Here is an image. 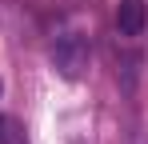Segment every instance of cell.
<instances>
[{"instance_id":"6da1fadb","label":"cell","mask_w":148,"mask_h":144,"mask_svg":"<svg viewBox=\"0 0 148 144\" xmlns=\"http://www.w3.org/2000/svg\"><path fill=\"white\" fill-rule=\"evenodd\" d=\"M88 60H92V44H88L84 32H64L52 44V64L64 80H80L88 72Z\"/></svg>"},{"instance_id":"3957f363","label":"cell","mask_w":148,"mask_h":144,"mask_svg":"<svg viewBox=\"0 0 148 144\" xmlns=\"http://www.w3.org/2000/svg\"><path fill=\"white\" fill-rule=\"evenodd\" d=\"M0 144H28V136H24V128H20L16 116H0Z\"/></svg>"},{"instance_id":"7a4b0ae2","label":"cell","mask_w":148,"mask_h":144,"mask_svg":"<svg viewBox=\"0 0 148 144\" xmlns=\"http://www.w3.org/2000/svg\"><path fill=\"white\" fill-rule=\"evenodd\" d=\"M144 28H148V4L144 0H120L116 4V32L136 40V36H144Z\"/></svg>"},{"instance_id":"277c9868","label":"cell","mask_w":148,"mask_h":144,"mask_svg":"<svg viewBox=\"0 0 148 144\" xmlns=\"http://www.w3.org/2000/svg\"><path fill=\"white\" fill-rule=\"evenodd\" d=\"M0 92H4V84H0Z\"/></svg>"}]
</instances>
